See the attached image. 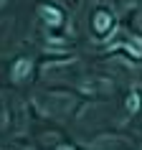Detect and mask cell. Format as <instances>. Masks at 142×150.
Wrapping results in <instances>:
<instances>
[{
    "label": "cell",
    "instance_id": "1",
    "mask_svg": "<svg viewBox=\"0 0 142 150\" xmlns=\"http://www.w3.org/2000/svg\"><path fill=\"white\" fill-rule=\"evenodd\" d=\"M41 16H43V21H46L48 25H61V10L53 8V5H41Z\"/></svg>",
    "mask_w": 142,
    "mask_h": 150
},
{
    "label": "cell",
    "instance_id": "2",
    "mask_svg": "<svg viewBox=\"0 0 142 150\" xmlns=\"http://www.w3.org/2000/svg\"><path fill=\"white\" fill-rule=\"evenodd\" d=\"M33 64L28 61V59H20V61H15V66H13V79L15 81H23L25 76H28V71H31Z\"/></svg>",
    "mask_w": 142,
    "mask_h": 150
},
{
    "label": "cell",
    "instance_id": "3",
    "mask_svg": "<svg viewBox=\"0 0 142 150\" xmlns=\"http://www.w3.org/2000/svg\"><path fill=\"white\" fill-rule=\"evenodd\" d=\"M112 25V18H109V13H96L94 16V28H96V33H107V28Z\"/></svg>",
    "mask_w": 142,
    "mask_h": 150
},
{
    "label": "cell",
    "instance_id": "4",
    "mask_svg": "<svg viewBox=\"0 0 142 150\" xmlns=\"http://www.w3.org/2000/svg\"><path fill=\"white\" fill-rule=\"evenodd\" d=\"M127 48H129L134 56H142V41H140V38H132L129 43H127Z\"/></svg>",
    "mask_w": 142,
    "mask_h": 150
},
{
    "label": "cell",
    "instance_id": "5",
    "mask_svg": "<svg viewBox=\"0 0 142 150\" xmlns=\"http://www.w3.org/2000/svg\"><path fill=\"white\" fill-rule=\"evenodd\" d=\"M127 107H129V112H134L137 107H140V97H137V94H129V102H127Z\"/></svg>",
    "mask_w": 142,
    "mask_h": 150
},
{
    "label": "cell",
    "instance_id": "6",
    "mask_svg": "<svg viewBox=\"0 0 142 150\" xmlns=\"http://www.w3.org/2000/svg\"><path fill=\"white\" fill-rule=\"evenodd\" d=\"M58 150H74V148H66V145H63V148H58Z\"/></svg>",
    "mask_w": 142,
    "mask_h": 150
},
{
    "label": "cell",
    "instance_id": "7",
    "mask_svg": "<svg viewBox=\"0 0 142 150\" xmlns=\"http://www.w3.org/2000/svg\"><path fill=\"white\" fill-rule=\"evenodd\" d=\"M0 3H3V0H0Z\"/></svg>",
    "mask_w": 142,
    "mask_h": 150
}]
</instances>
